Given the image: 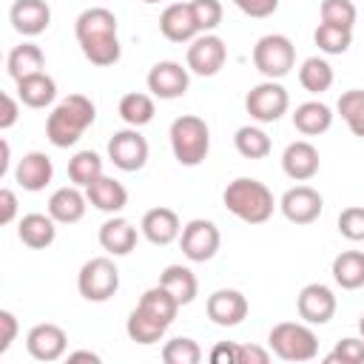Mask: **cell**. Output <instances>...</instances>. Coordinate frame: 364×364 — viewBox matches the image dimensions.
Listing matches in <instances>:
<instances>
[{
    "label": "cell",
    "instance_id": "49",
    "mask_svg": "<svg viewBox=\"0 0 364 364\" xmlns=\"http://www.w3.org/2000/svg\"><path fill=\"white\" fill-rule=\"evenodd\" d=\"M236 341H219V344H213V350H210V361L213 364H236Z\"/></svg>",
    "mask_w": 364,
    "mask_h": 364
},
{
    "label": "cell",
    "instance_id": "1",
    "mask_svg": "<svg viewBox=\"0 0 364 364\" xmlns=\"http://www.w3.org/2000/svg\"><path fill=\"white\" fill-rule=\"evenodd\" d=\"M74 34H77L82 57L91 65L105 68L122 57V46L117 37V17H114V11H108L102 6L85 9L74 23Z\"/></svg>",
    "mask_w": 364,
    "mask_h": 364
},
{
    "label": "cell",
    "instance_id": "17",
    "mask_svg": "<svg viewBox=\"0 0 364 364\" xmlns=\"http://www.w3.org/2000/svg\"><path fill=\"white\" fill-rule=\"evenodd\" d=\"M159 31L171 43H191V40H196L202 34L196 20H193L191 3H171V6H165V11L159 14Z\"/></svg>",
    "mask_w": 364,
    "mask_h": 364
},
{
    "label": "cell",
    "instance_id": "37",
    "mask_svg": "<svg viewBox=\"0 0 364 364\" xmlns=\"http://www.w3.org/2000/svg\"><path fill=\"white\" fill-rule=\"evenodd\" d=\"M341 119L347 122V128L353 131V136H361L364 139V91L361 88H350L338 97L336 102Z\"/></svg>",
    "mask_w": 364,
    "mask_h": 364
},
{
    "label": "cell",
    "instance_id": "22",
    "mask_svg": "<svg viewBox=\"0 0 364 364\" xmlns=\"http://www.w3.org/2000/svg\"><path fill=\"white\" fill-rule=\"evenodd\" d=\"M100 245L111 256H128L136 247V228L128 219L114 213L111 219H105L100 225Z\"/></svg>",
    "mask_w": 364,
    "mask_h": 364
},
{
    "label": "cell",
    "instance_id": "40",
    "mask_svg": "<svg viewBox=\"0 0 364 364\" xmlns=\"http://www.w3.org/2000/svg\"><path fill=\"white\" fill-rule=\"evenodd\" d=\"M318 14H321V23L338 26V28H350V31H353L358 11H355V3H353V0H321Z\"/></svg>",
    "mask_w": 364,
    "mask_h": 364
},
{
    "label": "cell",
    "instance_id": "33",
    "mask_svg": "<svg viewBox=\"0 0 364 364\" xmlns=\"http://www.w3.org/2000/svg\"><path fill=\"white\" fill-rule=\"evenodd\" d=\"M333 80H336L333 65L324 57H307L301 63V68H299V82L310 94H324L333 85Z\"/></svg>",
    "mask_w": 364,
    "mask_h": 364
},
{
    "label": "cell",
    "instance_id": "31",
    "mask_svg": "<svg viewBox=\"0 0 364 364\" xmlns=\"http://www.w3.org/2000/svg\"><path fill=\"white\" fill-rule=\"evenodd\" d=\"M136 307H142L148 316H154L156 321H162L165 327H171L182 304H179V301H176V299H173L162 284H156V287H148V290L142 293V299H139V304H136Z\"/></svg>",
    "mask_w": 364,
    "mask_h": 364
},
{
    "label": "cell",
    "instance_id": "38",
    "mask_svg": "<svg viewBox=\"0 0 364 364\" xmlns=\"http://www.w3.org/2000/svg\"><path fill=\"white\" fill-rule=\"evenodd\" d=\"M313 40L318 46V51L324 54H344L353 43V31L350 28H338V26H327V23H318L316 31H313Z\"/></svg>",
    "mask_w": 364,
    "mask_h": 364
},
{
    "label": "cell",
    "instance_id": "8",
    "mask_svg": "<svg viewBox=\"0 0 364 364\" xmlns=\"http://www.w3.org/2000/svg\"><path fill=\"white\" fill-rule=\"evenodd\" d=\"M287 105H290V97H287V88L279 80H264V82L253 85L247 91V97H245V111L256 122H276V119H282Z\"/></svg>",
    "mask_w": 364,
    "mask_h": 364
},
{
    "label": "cell",
    "instance_id": "42",
    "mask_svg": "<svg viewBox=\"0 0 364 364\" xmlns=\"http://www.w3.org/2000/svg\"><path fill=\"white\" fill-rule=\"evenodd\" d=\"M338 233L350 242H364V208L350 205L338 213Z\"/></svg>",
    "mask_w": 364,
    "mask_h": 364
},
{
    "label": "cell",
    "instance_id": "15",
    "mask_svg": "<svg viewBox=\"0 0 364 364\" xmlns=\"http://www.w3.org/2000/svg\"><path fill=\"white\" fill-rule=\"evenodd\" d=\"M205 310H208V318L219 327H236L247 318V299L245 293L233 290V287H222V290H213L205 301Z\"/></svg>",
    "mask_w": 364,
    "mask_h": 364
},
{
    "label": "cell",
    "instance_id": "29",
    "mask_svg": "<svg viewBox=\"0 0 364 364\" xmlns=\"http://www.w3.org/2000/svg\"><path fill=\"white\" fill-rule=\"evenodd\" d=\"M54 97H57V82L46 71L31 74L17 82V100L28 108H46L54 102Z\"/></svg>",
    "mask_w": 364,
    "mask_h": 364
},
{
    "label": "cell",
    "instance_id": "14",
    "mask_svg": "<svg viewBox=\"0 0 364 364\" xmlns=\"http://www.w3.org/2000/svg\"><path fill=\"white\" fill-rule=\"evenodd\" d=\"M191 85L188 68H182L173 60H159L148 71V91L159 100H179Z\"/></svg>",
    "mask_w": 364,
    "mask_h": 364
},
{
    "label": "cell",
    "instance_id": "52",
    "mask_svg": "<svg viewBox=\"0 0 364 364\" xmlns=\"http://www.w3.org/2000/svg\"><path fill=\"white\" fill-rule=\"evenodd\" d=\"M358 330H361V338H364V313H361V318H358Z\"/></svg>",
    "mask_w": 364,
    "mask_h": 364
},
{
    "label": "cell",
    "instance_id": "11",
    "mask_svg": "<svg viewBox=\"0 0 364 364\" xmlns=\"http://www.w3.org/2000/svg\"><path fill=\"white\" fill-rule=\"evenodd\" d=\"M108 159L119 171H139L148 162V142L139 128H122L108 139Z\"/></svg>",
    "mask_w": 364,
    "mask_h": 364
},
{
    "label": "cell",
    "instance_id": "46",
    "mask_svg": "<svg viewBox=\"0 0 364 364\" xmlns=\"http://www.w3.org/2000/svg\"><path fill=\"white\" fill-rule=\"evenodd\" d=\"M270 353L256 344H239L236 347V364H267Z\"/></svg>",
    "mask_w": 364,
    "mask_h": 364
},
{
    "label": "cell",
    "instance_id": "28",
    "mask_svg": "<svg viewBox=\"0 0 364 364\" xmlns=\"http://www.w3.org/2000/svg\"><path fill=\"white\" fill-rule=\"evenodd\" d=\"M43 65H46V54H43V48L34 46V43H20V46H14V48L9 51V60H6V68H9V74H11L14 82H20V80H26V77H31V74H40Z\"/></svg>",
    "mask_w": 364,
    "mask_h": 364
},
{
    "label": "cell",
    "instance_id": "32",
    "mask_svg": "<svg viewBox=\"0 0 364 364\" xmlns=\"http://www.w3.org/2000/svg\"><path fill=\"white\" fill-rule=\"evenodd\" d=\"M165 330H168V327H165L162 321H156L154 316H148L142 307H134L131 316H128V321H125V333H128V338L136 341V344H145V347L162 341Z\"/></svg>",
    "mask_w": 364,
    "mask_h": 364
},
{
    "label": "cell",
    "instance_id": "41",
    "mask_svg": "<svg viewBox=\"0 0 364 364\" xmlns=\"http://www.w3.org/2000/svg\"><path fill=\"white\" fill-rule=\"evenodd\" d=\"M191 11H193V20H196L202 34L213 31L222 23V14H225L219 0H191Z\"/></svg>",
    "mask_w": 364,
    "mask_h": 364
},
{
    "label": "cell",
    "instance_id": "24",
    "mask_svg": "<svg viewBox=\"0 0 364 364\" xmlns=\"http://www.w3.org/2000/svg\"><path fill=\"white\" fill-rule=\"evenodd\" d=\"M85 196L102 213H119L128 205V191L122 188V182H117L114 176H105V173L85 188Z\"/></svg>",
    "mask_w": 364,
    "mask_h": 364
},
{
    "label": "cell",
    "instance_id": "18",
    "mask_svg": "<svg viewBox=\"0 0 364 364\" xmlns=\"http://www.w3.org/2000/svg\"><path fill=\"white\" fill-rule=\"evenodd\" d=\"M9 20L14 26L17 34L23 37H37L48 28L51 23V9L46 0H14L11 11H9Z\"/></svg>",
    "mask_w": 364,
    "mask_h": 364
},
{
    "label": "cell",
    "instance_id": "13",
    "mask_svg": "<svg viewBox=\"0 0 364 364\" xmlns=\"http://www.w3.org/2000/svg\"><path fill=\"white\" fill-rule=\"evenodd\" d=\"M296 310H299V318L307 324H327L336 316V296L321 282L304 284L296 296Z\"/></svg>",
    "mask_w": 364,
    "mask_h": 364
},
{
    "label": "cell",
    "instance_id": "48",
    "mask_svg": "<svg viewBox=\"0 0 364 364\" xmlns=\"http://www.w3.org/2000/svg\"><path fill=\"white\" fill-rule=\"evenodd\" d=\"M0 102H3V111H0V131H9V128L17 122L20 108H17V100H14L11 94H3Z\"/></svg>",
    "mask_w": 364,
    "mask_h": 364
},
{
    "label": "cell",
    "instance_id": "21",
    "mask_svg": "<svg viewBox=\"0 0 364 364\" xmlns=\"http://www.w3.org/2000/svg\"><path fill=\"white\" fill-rule=\"evenodd\" d=\"M51 176H54V165H51V159H48L43 151H28V154H23V159H20L17 168H14V182H17L23 191H31V193L43 191V188L51 182Z\"/></svg>",
    "mask_w": 364,
    "mask_h": 364
},
{
    "label": "cell",
    "instance_id": "35",
    "mask_svg": "<svg viewBox=\"0 0 364 364\" xmlns=\"http://www.w3.org/2000/svg\"><path fill=\"white\" fill-rule=\"evenodd\" d=\"M100 176H102V159H100L97 151H77L68 159V179L77 188H88Z\"/></svg>",
    "mask_w": 364,
    "mask_h": 364
},
{
    "label": "cell",
    "instance_id": "7",
    "mask_svg": "<svg viewBox=\"0 0 364 364\" xmlns=\"http://www.w3.org/2000/svg\"><path fill=\"white\" fill-rule=\"evenodd\" d=\"M253 65L267 80H282L296 65V48L284 34H264L253 46Z\"/></svg>",
    "mask_w": 364,
    "mask_h": 364
},
{
    "label": "cell",
    "instance_id": "3",
    "mask_svg": "<svg viewBox=\"0 0 364 364\" xmlns=\"http://www.w3.org/2000/svg\"><path fill=\"white\" fill-rule=\"evenodd\" d=\"M222 202L236 219H242L247 225L267 222L276 208L270 188L253 176H239V179L228 182V188L222 191Z\"/></svg>",
    "mask_w": 364,
    "mask_h": 364
},
{
    "label": "cell",
    "instance_id": "2",
    "mask_svg": "<svg viewBox=\"0 0 364 364\" xmlns=\"http://www.w3.org/2000/svg\"><path fill=\"white\" fill-rule=\"evenodd\" d=\"M97 108L85 94H68L65 100H60L48 119H46V136L54 148H71L88 125H94Z\"/></svg>",
    "mask_w": 364,
    "mask_h": 364
},
{
    "label": "cell",
    "instance_id": "44",
    "mask_svg": "<svg viewBox=\"0 0 364 364\" xmlns=\"http://www.w3.org/2000/svg\"><path fill=\"white\" fill-rule=\"evenodd\" d=\"M233 6L247 14V17H256V20H264L270 14H276L279 9V0H233Z\"/></svg>",
    "mask_w": 364,
    "mask_h": 364
},
{
    "label": "cell",
    "instance_id": "34",
    "mask_svg": "<svg viewBox=\"0 0 364 364\" xmlns=\"http://www.w3.org/2000/svg\"><path fill=\"white\" fill-rule=\"evenodd\" d=\"M119 117L131 125V128H142L154 119L156 108H154V97L151 94H142V91H131L119 100Z\"/></svg>",
    "mask_w": 364,
    "mask_h": 364
},
{
    "label": "cell",
    "instance_id": "27",
    "mask_svg": "<svg viewBox=\"0 0 364 364\" xmlns=\"http://www.w3.org/2000/svg\"><path fill=\"white\" fill-rule=\"evenodd\" d=\"M159 284H162L182 307L191 304V301L196 299V293H199V282H196L193 270L185 267V264H168V267L159 273Z\"/></svg>",
    "mask_w": 364,
    "mask_h": 364
},
{
    "label": "cell",
    "instance_id": "51",
    "mask_svg": "<svg viewBox=\"0 0 364 364\" xmlns=\"http://www.w3.org/2000/svg\"><path fill=\"white\" fill-rule=\"evenodd\" d=\"M3 159H0V176H6V171H9V154H11V148H9V142L3 139Z\"/></svg>",
    "mask_w": 364,
    "mask_h": 364
},
{
    "label": "cell",
    "instance_id": "10",
    "mask_svg": "<svg viewBox=\"0 0 364 364\" xmlns=\"http://www.w3.org/2000/svg\"><path fill=\"white\" fill-rule=\"evenodd\" d=\"M228 60V46L222 37L216 34H199L196 40H191L188 46V71L199 74V77H213L222 71Z\"/></svg>",
    "mask_w": 364,
    "mask_h": 364
},
{
    "label": "cell",
    "instance_id": "53",
    "mask_svg": "<svg viewBox=\"0 0 364 364\" xmlns=\"http://www.w3.org/2000/svg\"><path fill=\"white\" fill-rule=\"evenodd\" d=\"M142 3H148V6H154V3H159V0H142Z\"/></svg>",
    "mask_w": 364,
    "mask_h": 364
},
{
    "label": "cell",
    "instance_id": "9",
    "mask_svg": "<svg viewBox=\"0 0 364 364\" xmlns=\"http://www.w3.org/2000/svg\"><path fill=\"white\" fill-rule=\"evenodd\" d=\"M219 242H222L219 228L210 219H191L179 233V245H182V253L188 262L213 259L219 250Z\"/></svg>",
    "mask_w": 364,
    "mask_h": 364
},
{
    "label": "cell",
    "instance_id": "45",
    "mask_svg": "<svg viewBox=\"0 0 364 364\" xmlns=\"http://www.w3.org/2000/svg\"><path fill=\"white\" fill-rule=\"evenodd\" d=\"M14 338H17V318L11 310H0V353H6Z\"/></svg>",
    "mask_w": 364,
    "mask_h": 364
},
{
    "label": "cell",
    "instance_id": "25",
    "mask_svg": "<svg viewBox=\"0 0 364 364\" xmlns=\"http://www.w3.org/2000/svg\"><path fill=\"white\" fill-rule=\"evenodd\" d=\"M17 236L26 247L43 250L57 239V222L51 219V213H26L17 225Z\"/></svg>",
    "mask_w": 364,
    "mask_h": 364
},
{
    "label": "cell",
    "instance_id": "39",
    "mask_svg": "<svg viewBox=\"0 0 364 364\" xmlns=\"http://www.w3.org/2000/svg\"><path fill=\"white\" fill-rule=\"evenodd\" d=\"M162 361L165 364H199L202 361V350L193 338L188 336H176L171 341H165L162 347Z\"/></svg>",
    "mask_w": 364,
    "mask_h": 364
},
{
    "label": "cell",
    "instance_id": "36",
    "mask_svg": "<svg viewBox=\"0 0 364 364\" xmlns=\"http://www.w3.org/2000/svg\"><path fill=\"white\" fill-rule=\"evenodd\" d=\"M233 145L245 159H264L270 154V136L256 125H242L233 136Z\"/></svg>",
    "mask_w": 364,
    "mask_h": 364
},
{
    "label": "cell",
    "instance_id": "26",
    "mask_svg": "<svg viewBox=\"0 0 364 364\" xmlns=\"http://www.w3.org/2000/svg\"><path fill=\"white\" fill-rule=\"evenodd\" d=\"M293 125H296V131L304 134V136H318V134L330 131V125H333V111H330V105H324V102H318V100L301 102V105H296V111H293Z\"/></svg>",
    "mask_w": 364,
    "mask_h": 364
},
{
    "label": "cell",
    "instance_id": "6",
    "mask_svg": "<svg viewBox=\"0 0 364 364\" xmlns=\"http://www.w3.org/2000/svg\"><path fill=\"white\" fill-rule=\"evenodd\" d=\"M77 290L85 301H108L119 290V270L114 259L94 256L77 273Z\"/></svg>",
    "mask_w": 364,
    "mask_h": 364
},
{
    "label": "cell",
    "instance_id": "4",
    "mask_svg": "<svg viewBox=\"0 0 364 364\" xmlns=\"http://www.w3.org/2000/svg\"><path fill=\"white\" fill-rule=\"evenodd\" d=\"M168 139H171V151H173V159L185 168H196L199 162H205L208 151H210V128L202 117L196 114H182L171 122V131H168Z\"/></svg>",
    "mask_w": 364,
    "mask_h": 364
},
{
    "label": "cell",
    "instance_id": "16",
    "mask_svg": "<svg viewBox=\"0 0 364 364\" xmlns=\"http://www.w3.org/2000/svg\"><path fill=\"white\" fill-rule=\"evenodd\" d=\"M65 347H68V336L63 327L46 321V324H34L26 336V350L31 358L37 361H57L65 355Z\"/></svg>",
    "mask_w": 364,
    "mask_h": 364
},
{
    "label": "cell",
    "instance_id": "30",
    "mask_svg": "<svg viewBox=\"0 0 364 364\" xmlns=\"http://www.w3.org/2000/svg\"><path fill=\"white\" fill-rule=\"evenodd\" d=\"M333 279L341 290L364 287V253L361 250H341L333 259Z\"/></svg>",
    "mask_w": 364,
    "mask_h": 364
},
{
    "label": "cell",
    "instance_id": "43",
    "mask_svg": "<svg viewBox=\"0 0 364 364\" xmlns=\"http://www.w3.org/2000/svg\"><path fill=\"white\" fill-rule=\"evenodd\" d=\"M327 361H341V364H364V338H341L336 350L327 355Z\"/></svg>",
    "mask_w": 364,
    "mask_h": 364
},
{
    "label": "cell",
    "instance_id": "12",
    "mask_svg": "<svg viewBox=\"0 0 364 364\" xmlns=\"http://www.w3.org/2000/svg\"><path fill=\"white\" fill-rule=\"evenodd\" d=\"M279 208L284 213L287 222L293 225H310L321 216V208H324V199L316 188L310 185H296L290 191H284V196L279 199Z\"/></svg>",
    "mask_w": 364,
    "mask_h": 364
},
{
    "label": "cell",
    "instance_id": "19",
    "mask_svg": "<svg viewBox=\"0 0 364 364\" xmlns=\"http://www.w3.org/2000/svg\"><path fill=\"white\" fill-rule=\"evenodd\" d=\"M282 171L293 179V182H307L318 173V151L313 142L307 139H296L284 148L282 154Z\"/></svg>",
    "mask_w": 364,
    "mask_h": 364
},
{
    "label": "cell",
    "instance_id": "20",
    "mask_svg": "<svg viewBox=\"0 0 364 364\" xmlns=\"http://www.w3.org/2000/svg\"><path fill=\"white\" fill-rule=\"evenodd\" d=\"M139 230H142V236L151 245L165 247V245H171V242L179 239L182 225H179L176 210H171V208H151V210H145V216L139 222Z\"/></svg>",
    "mask_w": 364,
    "mask_h": 364
},
{
    "label": "cell",
    "instance_id": "50",
    "mask_svg": "<svg viewBox=\"0 0 364 364\" xmlns=\"http://www.w3.org/2000/svg\"><path fill=\"white\" fill-rule=\"evenodd\" d=\"M68 361H91V364H100V355L91 353V350H77V353H68Z\"/></svg>",
    "mask_w": 364,
    "mask_h": 364
},
{
    "label": "cell",
    "instance_id": "23",
    "mask_svg": "<svg viewBox=\"0 0 364 364\" xmlns=\"http://www.w3.org/2000/svg\"><path fill=\"white\" fill-rule=\"evenodd\" d=\"M85 202L88 196L80 193L77 185H68V188H57L48 199V213L57 225H74L85 216Z\"/></svg>",
    "mask_w": 364,
    "mask_h": 364
},
{
    "label": "cell",
    "instance_id": "47",
    "mask_svg": "<svg viewBox=\"0 0 364 364\" xmlns=\"http://www.w3.org/2000/svg\"><path fill=\"white\" fill-rule=\"evenodd\" d=\"M17 216V196L11 188H0V225H11Z\"/></svg>",
    "mask_w": 364,
    "mask_h": 364
},
{
    "label": "cell",
    "instance_id": "5",
    "mask_svg": "<svg viewBox=\"0 0 364 364\" xmlns=\"http://www.w3.org/2000/svg\"><path fill=\"white\" fill-rule=\"evenodd\" d=\"M270 353H276L282 361H310L318 355V338L307 327V321H279L273 324L267 336Z\"/></svg>",
    "mask_w": 364,
    "mask_h": 364
}]
</instances>
